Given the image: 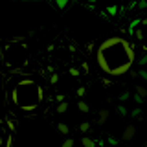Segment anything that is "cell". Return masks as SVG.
I'll list each match as a JSON object with an SVG mask.
<instances>
[{
  "mask_svg": "<svg viewBox=\"0 0 147 147\" xmlns=\"http://www.w3.org/2000/svg\"><path fill=\"white\" fill-rule=\"evenodd\" d=\"M134 48L131 46L127 39L123 37H109L98 46L96 61L103 74L110 77H119L123 74H129V70L134 64Z\"/></svg>",
  "mask_w": 147,
  "mask_h": 147,
  "instance_id": "1",
  "label": "cell"
},
{
  "mask_svg": "<svg viewBox=\"0 0 147 147\" xmlns=\"http://www.w3.org/2000/svg\"><path fill=\"white\" fill-rule=\"evenodd\" d=\"M11 99L24 112L35 110L42 101V88L33 79H22L15 85V88L11 92Z\"/></svg>",
  "mask_w": 147,
  "mask_h": 147,
  "instance_id": "2",
  "label": "cell"
},
{
  "mask_svg": "<svg viewBox=\"0 0 147 147\" xmlns=\"http://www.w3.org/2000/svg\"><path fill=\"white\" fill-rule=\"evenodd\" d=\"M136 134V129L134 127H132V125H127L125 127V131H123V140H132V136H134Z\"/></svg>",
  "mask_w": 147,
  "mask_h": 147,
  "instance_id": "3",
  "label": "cell"
},
{
  "mask_svg": "<svg viewBox=\"0 0 147 147\" xmlns=\"http://www.w3.org/2000/svg\"><path fill=\"white\" fill-rule=\"evenodd\" d=\"M109 110L107 109H103V110H101V112H99V118H98V123H99V125H103V123L105 121H107V118H109Z\"/></svg>",
  "mask_w": 147,
  "mask_h": 147,
  "instance_id": "4",
  "label": "cell"
},
{
  "mask_svg": "<svg viewBox=\"0 0 147 147\" xmlns=\"http://www.w3.org/2000/svg\"><path fill=\"white\" fill-rule=\"evenodd\" d=\"M81 144H83V147H96V142L92 138H86V136L81 138Z\"/></svg>",
  "mask_w": 147,
  "mask_h": 147,
  "instance_id": "5",
  "label": "cell"
},
{
  "mask_svg": "<svg viewBox=\"0 0 147 147\" xmlns=\"http://www.w3.org/2000/svg\"><path fill=\"white\" fill-rule=\"evenodd\" d=\"M57 129H59V132H61V134H68V132H70V127H68L66 123H59Z\"/></svg>",
  "mask_w": 147,
  "mask_h": 147,
  "instance_id": "6",
  "label": "cell"
},
{
  "mask_svg": "<svg viewBox=\"0 0 147 147\" xmlns=\"http://www.w3.org/2000/svg\"><path fill=\"white\" fill-rule=\"evenodd\" d=\"M77 109H79L81 110V112H88V110H90V107H88V103H85V101H79V103H77Z\"/></svg>",
  "mask_w": 147,
  "mask_h": 147,
  "instance_id": "7",
  "label": "cell"
},
{
  "mask_svg": "<svg viewBox=\"0 0 147 147\" xmlns=\"http://www.w3.org/2000/svg\"><path fill=\"white\" fill-rule=\"evenodd\" d=\"M136 94H138V98H147V88H144V86H136Z\"/></svg>",
  "mask_w": 147,
  "mask_h": 147,
  "instance_id": "8",
  "label": "cell"
},
{
  "mask_svg": "<svg viewBox=\"0 0 147 147\" xmlns=\"http://www.w3.org/2000/svg\"><path fill=\"white\" fill-rule=\"evenodd\" d=\"M66 110H68V103H66V101H63V103L57 105V112H59V114H64Z\"/></svg>",
  "mask_w": 147,
  "mask_h": 147,
  "instance_id": "9",
  "label": "cell"
},
{
  "mask_svg": "<svg viewBox=\"0 0 147 147\" xmlns=\"http://www.w3.org/2000/svg\"><path fill=\"white\" fill-rule=\"evenodd\" d=\"M6 123H7V127H9V132H11V134H13V132H15V131H17V127H15V121H13V119H11V118H9V119H7V121H6Z\"/></svg>",
  "mask_w": 147,
  "mask_h": 147,
  "instance_id": "10",
  "label": "cell"
},
{
  "mask_svg": "<svg viewBox=\"0 0 147 147\" xmlns=\"http://www.w3.org/2000/svg\"><path fill=\"white\" fill-rule=\"evenodd\" d=\"M79 129H81V132H86V131H90V123H88V121H83L81 125H79Z\"/></svg>",
  "mask_w": 147,
  "mask_h": 147,
  "instance_id": "11",
  "label": "cell"
},
{
  "mask_svg": "<svg viewBox=\"0 0 147 147\" xmlns=\"http://www.w3.org/2000/svg\"><path fill=\"white\" fill-rule=\"evenodd\" d=\"M55 4H57L59 9H64V7H66V4H68V0H55Z\"/></svg>",
  "mask_w": 147,
  "mask_h": 147,
  "instance_id": "12",
  "label": "cell"
},
{
  "mask_svg": "<svg viewBox=\"0 0 147 147\" xmlns=\"http://www.w3.org/2000/svg\"><path fill=\"white\" fill-rule=\"evenodd\" d=\"M61 147H74V140H72V138H66V140L63 142Z\"/></svg>",
  "mask_w": 147,
  "mask_h": 147,
  "instance_id": "13",
  "label": "cell"
},
{
  "mask_svg": "<svg viewBox=\"0 0 147 147\" xmlns=\"http://www.w3.org/2000/svg\"><path fill=\"white\" fill-rule=\"evenodd\" d=\"M57 81H59V76H57V74H52V76H50V83H52V85H55Z\"/></svg>",
  "mask_w": 147,
  "mask_h": 147,
  "instance_id": "14",
  "label": "cell"
},
{
  "mask_svg": "<svg viewBox=\"0 0 147 147\" xmlns=\"http://www.w3.org/2000/svg\"><path fill=\"white\" fill-rule=\"evenodd\" d=\"M85 92H86L85 86H79V88H77V96H79V98H83V96H85Z\"/></svg>",
  "mask_w": 147,
  "mask_h": 147,
  "instance_id": "15",
  "label": "cell"
},
{
  "mask_svg": "<svg viewBox=\"0 0 147 147\" xmlns=\"http://www.w3.org/2000/svg\"><path fill=\"white\" fill-rule=\"evenodd\" d=\"M68 72H70V76H74V77H77V76H79V70H77V68H70Z\"/></svg>",
  "mask_w": 147,
  "mask_h": 147,
  "instance_id": "16",
  "label": "cell"
},
{
  "mask_svg": "<svg viewBox=\"0 0 147 147\" xmlns=\"http://www.w3.org/2000/svg\"><path fill=\"white\" fill-rule=\"evenodd\" d=\"M4 61H6V53H4V50L0 48V63H4Z\"/></svg>",
  "mask_w": 147,
  "mask_h": 147,
  "instance_id": "17",
  "label": "cell"
},
{
  "mask_svg": "<svg viewBox=\"0 0 147 147\" xmlns=\"http://www.w3.org/2000/svg\"><path fill=\"white\" fill-rule=\"evenodd\" d=\"M136 37H138V39H144V31H142V30H136Z\"/></svg>",
  "mask_w": 147,
  "mask_h": 147,
  "instance_id": "18",
  "label": "cell"
},
{
  "mask_svg": "<svg viewBox=\"0 0 147 147\" xmlns=\"http://www.w3.org/2000/svg\"><path fill=\"white\" fill-rule=\"evenodd\" d=\"M57 101H59V103H63V101H64V96L59 94V96H57Z\"/></svg>",
  "mask_w": 147,
  "mask_h": 147,
  "instance_id": "19",
  "label": "cell"
},
{
  "mask_svg": "<svg viewBox=\"0 0 147 147\" xmlns=\"http://www.w3.org/2000/svg\"><path fill=\"white\" fill-rule=\"evenodd\" d=\"M145 147H147V144H145Z\"/></svg>",
  "mask_w": 147,
  "mask_h": 147,
  "instance_id": "20",
  "label": "cell"
},
{
  "mask_svg": "<svg viewBox=\"0 0 147 147\" xmlns=\"http://www.w3.org/2000/svg\"><path fill=\"white\" fill-rule=\"evenodd\" d=\"M90 2H92V0H90Z\"/></svg>",
  "mask_w": 147,
  "mask_h": 147,
  "instance_id": "21",
  "label": "cell"
}]
</instances>
